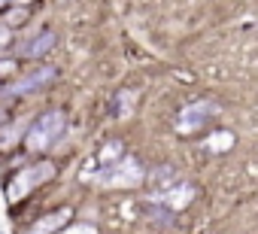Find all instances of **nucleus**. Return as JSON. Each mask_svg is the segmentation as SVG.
<instances>
[{
    "label": "nucleus",
    "instance_id": "8",
    "mask_svg": "<svg viewBox=\"0 0 258 234\" xmlns=\"http://www.w3.org/2000/svg\"><path fill=\"white\" fill-rule=\"evenodd\" d=\"M70 216H73V210L70 207H64V210H55V213H49V216H43L28 234H58V228H64L67 222H70Z\"/></svg>",
    "mask_w": 258,
    "mask_h": 234
},
{
    "label": "nucleus",
    "instance_id": "9",
    "mask_svg": "<svg viewBox=\"0 0 258 234\" xmlns=\"http://www.w3.org/2000/svg\"><path fill=\"white\" fill-rule=\"evenodd\" d=\"M191 198H195V189H191V186H170L167 192H158L155 201H161L167 210H179V207H185Z\"/></svg>",
    "mask_w": 258,
    "mask_h": 234
},
{
    "label": "nucleus",
    "instance_id": "6",
    "mask_svg": "<svg viewBox=\"0 0 258 234\" xmlns=\"http://www.w3.org/2000/svg\"><path fill=\"white\" fill-rule=\"evenodd\" d=\"M31 131V119H16V122H7L4 128H0V152L13 149L16 143H22Z\"/></svg>",
    "mask_w": 258,
    "mask_h": 234
},
{
    "label": "nucleus",
    "instance_id": "12",
    "mask_svg": "<svg viewBox=\"0 0 258 234\" xmlns=\"http://www.w3.org/2000/svg\"><path fill=\"white\" fill-rule=\"evenodd\" d=\"M234 146V134L231 131H216V134H210V140H207V149L210 152H228Z\"/></svg>",
    "mask_w": 258,
    "mask_h": 234
},
{
    "label": "nucleus",
    "instance_id": "1",
    "mask_svg": "<svg viewBox=\"0 0 258 234\" xmlns=\"http://www.w3.org/2000/svg\"><path fill=\"white\" fill-rule=\"evenodd\" d=\"M64 131H67V112L64 109H52V112H46V115H40V119L31 122L25 146L31 152H46L64 137Z\"/></svg>",
    "mask_w": 258,
    "mask_h": 234
},
{
    "label": "nucleus",
    "instance_id": "3",
    "mask_svg": "<svg viewBox=\"0 0 258 234\" xmlns=\"http://www.w3.org/2000/svg\"><path fill=\"white\" fill-rule=\"evenodd\" d=\"M143 164L134 158V155H124L118 164H112V167H100V173H94L91 180L97 183V186H103V189H131V186H137L140 180H143Z\"/></svg>",
    "mask_w": 258,
    "mask_h": 234
},
{
    "label": "nucleus",
    "instance_id": "5",
    "mask_svg": "<svg viewBox=\"0 0 258 234\" xmlns=\"http://www.w3.org/2000/svg\"><path fill=\"white\" fill-rule=\"evenodd\" d=\"M58 76V67H40V70H31V73H25L22 79H16L10 88H7V94H28V91H34V88H43V85H49L52 79Z\"/></svg>",
    "mask_w": 258,
    "mask_h": 234
},
{
    "label": "nucleus",
    "instance_id": "11",
    "mask_svg": "<svg viewBox=\"0 0 258 234\" xmlns=\"http://www.w3.org/2000/svg\"><path fill=\"white\" fill-rule=\"evenodd\" d=\"M121 152H124V149H121V143H118V140H109V143L97 152V161H100L103 167H112V164H118Z\"/></svg>",
    "mask_w": 258,
    "mask_h": 234
},
{
    "label": "nucleus",
    "instance_id": "7",
    "mask_svg": "<svg viewBox=\"0 0 258 234\" xmlns=\"http://www.w3.org/2000/svg\"><path fill=\"white\" fill-rule=\"evenodd\" d=\"M58 43V37H55V31H43V34H37V37H31L28 43H22V49H19V55L22 58H40V55H46L52 46Z\"/></svg>",
    "mask_w": 258,
    "mask_h": 234
},
{
    "label": "nucleus",
    "instance_id": "15",
    "mask_svg": "<svg viewBox=\"0 0 258 234\" xmlns=\"http://www.w3.org/2000/svg\"><path fill=\"white\" fill-rule=\"evenodd\" d=\"M58 234H97V228L94 225H70V228H64Z\"/></svg>",
    "mask_w": 258,
    "mask_h": 234
},
{
    "label": "nucleus",
    "instance_id": "17",
    "mask_svg": "<svg viewBox=\"0 0 258 234\" xmlns=\"http://www.w3.org/2000/svg\"><path fill=\"white\" fill-rule=\"evenodd\" d=\"M7 43H10V28H7V25H0V49H4Z\"/></svg>",
    "mask_w": 258,
    "mask_h": 234
},
{
    "label": "nucleus",
    "instance_id": "19",
    "mask_svg": "<svg viewBox=\"0 0 258 234\" xmlns=\"http://www.w3.org/2000/svg\"><path fill=\"white\" fill-rule=\"evenodd\" d=\"M0 10H7V4H0Z\"/></svg>",
    "mask_w": 258,
    "mask_h": 234
},
{
    "label": "nucleus",
    "instance_id": "20",
    "mask_svg": "<svg viewBox=\"0 0 258 234\" xmlns=\"http://www.w3.org/2000/svg\"><path fill=\"white\" fill-rule=\"evenodd\" d=\"M0 234H4V231H0Z\"/></svg>",
    "mask_w": 258,
    "mask_h": 234
},
{
    "label": "nucleus",
    "instance_id": "16",
    "mask_svg": "<svg viewBox=\"0 0 258 234\" xmlns=\"http://www.w3.org/2000/svg\"><path fill=\"white\" fill-rule=\"evenodd\" d=\"M13 70H16V61H0V76H7Z\"/></svg>",
    "mask_w": 258,
    "mask_h": 234
},
{
    "label": "nucleus",
    "instance_id": "13",
    "mask_svg": "<svg viewBox=\"0 0 258 234\" xmlns=\"http://www.w3.org/2000/svg\"><path fill=\"white\" fill-rule=\"evenodd\" d=\"M152 183L158 186V192H167L170 183H176V170H173V167H158V170L152 173Z\"/></svg>",
    "mask_w": 258,
    "mask_h": 234
},
{
    "label": "nucleus",
    "instance_id": "10",
    "mask_svg": "<svg viewBox=\"0 0 258 234\" xmlns=\"http://www.w3.org/2000/svg\"><path fill=\"white\" fill-rule=\"evenodd\" d=\"M134 106H137V94L134 91L121 88L118 94H112V115H115V119H131Z\"/></svg>",
    "mask_w": 258,
    "mask_h": 234
},
{
    "label": "nucleus",
    "instance_id": "14",
    "mask_svg": "<svg viewBox=\"0 0 258 234\" xmlns=\"http://www.w3.org/2000/svg\"><path fill=\"white\" fill-rule=\"evenodd\" d=\"M28 13H31V7L28 4H19V7H13L7 16H4V22H7V28H13V25H22L25 19H28Z\"/></svg>",
    "mask_w": 258,
    "mask_h": 234
},
{
    "label": "nucleus",
    "instance_id": "18",
    "mask_svg": "<svg viewBox=\"0 0 258 234\" xmlns=\"http://www.w3.org/2000/svg\"><path fill=\"white\" fill-rule=\"evenodd\" d=\"M4 125H7V112H4V109H0V128H4Z\"/></svg>",
    "mask_w": 258,
    "mask_h": 234
},
{
    "label": "nucleus",
    "instance_id": "4",
    "mask_svg": "<svg viewBox=\"0 0 258 234\" xmlns=\"http://www.w3.org/2000/svg\"><path fill=\"white\" fill-rule=\"evenodd\" d=\"M219 112V106L213 100H198V103H188L182 112H179V122H176V131L179 134H191L198 128H204L213 115Z\"/></svg>",
    "mask_w": 258,
    "mask_h": 234
},
{
    "label": "nucleus",
    "instance_id": "2",
    "mask_svg": "<svg viewBox=\"0 0 258 234\" xmlns=\"http://www.w3.org/2000/svg\"><path fill=\"white\" fill-rule=\"evenodd\" d=\"M52 177H55V164H52V161H40V164L22 167V170H19V173L7 183V198H10V204H16V201L28 198L37 186L49 183Z\"/></svg>",
    "mask_w": 258,
    "mask_h": 234
}]
</instances>
